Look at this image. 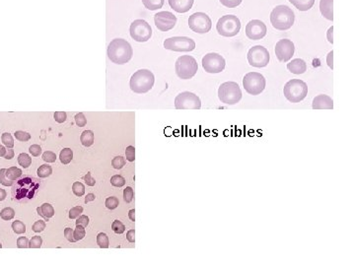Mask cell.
<instances>
[{"instance_id": "34", "label": "cell", "mask_w": 355, "mask_h": 266, "mask_svg": "<svg viewBox=\"0 0 355 266\" xmlns=\"http://www.w3.org/2000/svg\"><path fill=\"white\" fill-rule=\"evenodd\" d=\"M12 229L15 234L21 235L26 232V225L21 221H14L12 223Z\"/></svg>"}, {"instance_id": "40", "label": "cell", "mask_w": 355, "mask_h": 266, "mask_svg": "<svg viewBox=\"0 0 355 266\" xmlns=\"http://www.w3.org/2000/svg\"><path fill=\"white\" fill-rule=\"evenodd\" d=\"M43 245V240L39 236H33L29 241L30 249H39Z\"/></svg>"}, {"instance_id": "41", "label": "cell", "mask_w": 355, "mask_h": 266, "mask_svg": "<svg viewBox=\"0 0 355 266\" xmlns=\"http://www.w3.org/2000/svg\"><path fill=\"white\" fill-rule=\"evenodd\" d=\"M5 172H6V169L0 170V183L3 184L4 187H11V185H13L14 181L7 178L6 175H5Z\"/></svg>"}, {"instance_id": "29", "label": "cell", "mask_w": 355, "mask_h": 266, "mask_svg": "<svg viewBox=\"0 0 355 266\" xmlns=\"http://www.w3.org/2000/svg\"><path fill=\"white\" fill-rule=\"evenodd\" d=\"M18 163L22 168L28 169L32 164V158L26 153H21L18 156Z\"/></svg>"}, {"instance_id": "32", "label": "cell", "mask_w": 355, "mask_h": 266, "mask_svg": "<svg viewBox=\"0 0 355 266\" xmlns=\"http://www.w3.org/2000/svg\"><path fill=\"white\" fill-rule=\"evenodd\" d=\"M97 244L101 249H108L110 246V241L109 237L105 233H100L97 236Z\"/></svg>"}, {"instance_id": "21", "label": "cell", "mask_w": 355, "mask_h": 266, "mask_svg": "<svg viewBox=\"0 0 355 266\" xmlns=\"http://www.w3.org/2000/svg\"><path fill=\"white\" fill-rule=\"evenodd\" d=\"M287 69L291 73L303 74L307 71V63L301 59H292L289 63H287Z\"/></svg>"}, {"instance_id": "4", "label": "cell", "mask_w": 355, "mask_h": 266, "mask_svg": "<svg viewBox=\"0 0 355 266\" xmlns=\"http://www.w3.org/2000/svg\"><path fill=\"white\" fill-rule=\"evenodd\" d=\"M155 77L148 69H140L134 72L130 81V86L135 94H145L153 88Z\"/></svg>"}, {"instance_id": "24", "label": "cell", "mask_w": 355, "mask_h": 266, "mask_svg": "<svg viewBox=\"0 0 355 266\" xmlns=\"http://www.w3.org/2000/svg\"><path fill=\"white\" fill-rule=\"evenodd\" d=\"M37 211H38V214L44 217L45 220H48L55 215V209L49 203H44L42 206L38 207Z\"/></svg>"}, {"instance_id": "6", "label": "cell", "mask_w": 355, "mask_h": 266, "mask_svg": "<svg viewBox=\"0 0 355 266\" xmlns=\"http://www.w3.org/2000/svg\"><path fill=\"white\" fill-rule=\"evenodd\" d=\"M218 98L221 103L233 105L241 101L242 91L236 82H225L218 89Z\"/></svg>"}, {"instance_id": "16", "label": "cell", "mask_w": 355, "mask_h": 266, "mask_svg": "<svg viewBox=\"0 0 355 266\" xmlns=\"http://www.w3.org/2000/svg\"><path fill=\"white\" fill-rule=\"evenodd\" d=\"M274 51L276 58L281 62H287L294 56L295 45L292 43V41L288 39H283L276 43Z\"/></svg>"}, {"instance_id": "53", "label": "cell", "mask_w": 355, "mask_h": 266, "mask_svg": "<svg viewBox=\"0 0 355 266\" xmlns=\"http://www.w3.org/2000/svg\"><path fill=\"white\" fill-rule=\"evenodd\" d=\"M54 118H55V120H56L57 122H59V123H63V122L66 120V118H67V115H66V113H64V112H57V113H55Z\"/></svg>"}, {"instance_id": "9", "label": "cell", "mask_w": 355, "mask_h": 266, "mask_svg": "<svg viewBox=\"0 0 355 266\" xmlns=\"http://www.w3.org/2000/svg\"><path fill=\"white\" fill-rule=\"evenodd\" d=\"M265 76L259 72H249L243 79V86L246 92L252 96L260 95L266 88Z\"/></svg>"}, {"instance_id": "20", "label": "cell", "mask_w": 355, "mask_h": 266, "mask_svg": "<svg viewBox=\"0 0 355 266\" xmlns=\"http://www.w3.org/2000/svg\"><path fill=\"white\" fill-rule=\"evenodd\" d=\"M170 7L178 13H186L192 8L194 0H168Z\"/></svg>"}, {"instance_id": "51", "label": "cell", "mask_w": 355, "mask_h": 266, "mask_svg": "<svg viewBox=\"0 0 355 266\" xmlns=\"http://www.w3.org/2000/svg\"><path fill=\"white\" fill-rule=\"evenodd\" d=\"M17 247L19 249H27V248H29V240L26 236H20L17 240Z\"/></svg>"}, {"instance_id": "22", "label": "cell", "mask_w": 355, "mask_h": 266, "mask_svg": "<svg viewBox=\"0 0 355 266\" xmlns=\"http://www.w3.org/2000/svg\"><path fill=\"white\" fill-rule=\"evenodd\" d=\"M320 11L325 19L334 21V0H320Z\"/></svg>"}, {"instance_id": "62", "label": "cell", "mask_w": 355, "mask_h": 266, "mask_svg": "<svg viewBox=\"0 0 355 266\" xmlns=\"http://www.w3.org/2000/svg\"><path fill=\"white\" fill-rule=\"evenodd\" d=\"M134 213H135V210H134V209L130 210V212H129V217H130V219L133 222L135 221V214H134Z\"/></svg>"}, {"instance_id": "45", "label": "cell", "mask_w": 355, "mask_h": 266, "mask_svg": "<svg viewBox=\"0 0 355 266\" xmlns=\"http://www.w3.org/2000/svg\"><path fill=\"white\" fill-rule=\"evenodd\" d=\"M82 213H83V207H73L69 211V218L70 219H77Z\"/></svg>"}, {"instance_id": "61", "label": "cell", "mask_w": 355, "mask_h": 266, "mask_svg": "<svg viewBox=\"0 0 355 266\" xmlns=\"http://www.w3.org/2000/svg\"><path fill=\"white\" fill-rule=\"evenodd\" d=\"M6 196H7L6 192H5L4 190L0 189V201H3V200L6 198Z\"/></svg>"}, {"instance_id": "54", "label": "cell", "mask_w": 355, "mask_h": 266, "mask_svg": "<svg viewBox=\"0 0 355 266\" xmlns=\"http://www.w3.org/2000/svg\"><path fill=\"white\" fill-rule=\"evenodd\" d=\"M89 224V217L86 216V215H80L78 218H77V221H76V226H82V227H87Z\"/></svg>"}, {"instance_id": "44", "label": "cell", "mask_w": 355, "mask_h": 266, "mask_svg": "<svg viewBox=\"0 0 355 266\" xmlns=\"http://www.w3.org/2000/svg\"><path fill=\"white\" fill-rule=\"evenodd\" d=\"M222 5L227 8H235L239 6L243 0H219Z\"/></svg>"}, {"instance_id": "43", "label": "cell", "mask_w": 355, "mask_h": 266, "mask_svg": "<svg viewBox=\"0 0 355 266\" xmlns=\"http://www.w3.org/2000/svg\"><path fill=\"white\" fill-rule=\"evenodd\" d=\"M15 138L19 141H22V142H26V141H29L31 139V134L28 132H25V131H16L14 133Z\"/></svg>"}, {"instance_id": "64", "label": "cell", "mask_w": 355, "mask_h": 266, "mask_svg": "<svg viewBox=\"0 0 355 266\" xmlns=\"http://www.w3.org/2000/svg\"><path fill=\"white\" fill-rule=\"evenodd\" d=\"M1 248H2V245H1V244H0V249H1Z\"/></svg>"}, {"instance_id": "59", "label": "cell", "mask_w": 355, "mask_h": 266, "mask_svg": "<svg viewBox=\"0 0 355 266\" xmlns=\"http://www.w3.org/2000/svg\"><path fill=\"white\" fill-rule=\"evenodd\" d=\"M333 55H334V51L332 50L328 55H327V59H326V62L328 64V66L333 69L334 68V65H333Z\"/></svg>"}, {"instance_id": "52", "label": "cell", "mask_w": 355, "mask_h": 266, "mask_svg": "<svg viewBox=\"0 0 355 266\" xmlns=\"http://www.w3.org/2000/svg\"><path fill=\"white\" fill-rule=\"evenodd\" d=\"M29 152L34 157H39L42 154V148L38 144H34L29 148Z\"/></svg>"}, {"instance_id": "3", "label": "cell", "mask_w": 355, "mask_h": 266, "mask_svg": "<svg viewBox=\"0 0 355 266\" xmlns=\"http://www.w3.org/2000/svg\"><path fill=\"white\" fill-rule=\"evenodd\" d=\"M295 22V14L287 5H278L270 13V23L274 29L289 30Z\"/></svg>"}, {"instance_id": "2", "label": "cell", "mask_w": 355, "mask_h": 266, "mask_svg": "<svg viewBox=\"0 0 355 266\" xmlns=\"http://www.w3.org/2000/svg\"><path fill=\"white\" fill-rule=\"evenodd\" d=\"M40 188L39 180L37 178L31 177H24L18 178L16 183H13L12 188V196L13 199L19 202H27L30 199H33L37 194Z\"/></svg>"}, {"instance_id": "11", "label": "cell", "mask_w": 355, "mask_h": 266, "mask_svg": "<svg viewBox=\"0 0 355 266\" xmlns=\"http://www.w3.org/2000/svg\"><path fill=\"white\" fill-rule=\"evenodd\" d=\"M164 47L178 52H190L195 48V42L189 37H172L164 41Z\"/></svg>"}, {"instance_id": "13", "label": "cell", "mask_w": 355, "mask_h": 266, "mask_svg": "<svg viewBox=\"0 0 355 266\" xmlns=\"http://www.w3.org/2000/svg\"><path fill=\"white\" fill-rule=\"evenodd\" d=\"M175 108L177 110H200L201 101L194 93L186 91L180 93L176 97Z\"/></svg>"}, {"instance_id": "42", "label": "cell", "mask_w": 355, "mask_h": 266, "mask_svg": "<svg viewBox=\"0 0 355 266\" xmlns=\"http://www.w3.org/2000/svg\"><path fill=\"white\" fill-rule=\"evenodd\" d=\"M112 230L116 233V234H122L125 231V226L118 220L113 222L112 224Z\"/></svg>"}, {"instance_id": "35", "label": "cell", "mask_w": 355, "mask_h": 266, "mask_svg": "<svg viewBox=\"0 0 355 266\" xmlns=\"http://www.w3.org/2000/svg\"><path fill=\"white\" fill-rule=\"evenodd\" d=\"M1 140L3 142V144L7 148L14 147V140L13 137L10 133H3L1 136Z\"/></svg>"}, {"instance_id": "25", "label": "cell", "mask_w": 355, "mask_h": 266, "mask_svg": "<svg viewBox=\"0 0 355 266\" xmlns=\"http://www.w3.org/2000/svg\"><path fill=\"white\" fill-rule=\"evenodd\" d=\"M80 141L83 146L90 147L94 144V132L92 130H85L80 136Z\"/></svg>"}, {"instance_id": "48", "label": "cell", "mask_w": 355, "mask_h": 266, "mask_svg": "<svg viewBox=\"0 0 355 266\" xmlns=\"http://www.w3.org/2000/svg\"><path fill=\"white\" fill-rule=\"evenodd\" d=\"M43 160L46 163H55L57 161V155L52 151H45L43 154Z\"/></svg>"}, {"instance_id": "55", "label": "cell", "mask_w": 355, "mask_h": 266, "mask_svg": "<svg viewBox=\"0 0 355 266\" xmlns=\"http://www.w3.org/2000/svg\"><path fill=\"white\" fill-rule=\"evenodd\" d=\"M64 236H65V238H66L68 242H70V243H75V242H76L75 238H74L73 230H72L71 228H66V229L64 230Z\"/></svg>"}, {"instance_id": "37", "label": "cell", "mask_w": 355, "mask_h": 266, "mask_svg": "<svg viewBox=\"0 0 355 266\" xmlns=\"http://www.w3.org/2000/svg\"><path fill=\"white\" fill-rule=\"evenodd\" d=\"M111 184L115 188H122L125 184V179L119 175H116L111 177Z\"/></svg>"}, {"instance_id": "49", "label": "cell", "mask_w": 355, "mask_h": 266, "mask_svg": "<svg viewBox=\"0 0 355 266\" xmlns=\"http://www.w3.org/2000/svg\"><path fill=\"white\" fill-rule=\"evenodd\" d=\"M125 157L129 162H134L135 160V148L133 146H128L125 150Z\"/></svg>"}, {"instance_id": "50", "label": "cell", "mask_w": 355, "mask_h": 266, "mask_svg": "<svg viewBox=\"0 0 355 266\" xmlns=\"http://www.w3.org/2000/svg\"><path fill=\"white\" fill-rule=\"evenodd\" d=\"M45 222L43 221V220H39V221L36 222L34 225H33V227H32V229H33V231L35 232V233H41V232H43L44 231V229H45Z\"/></svg>"}, {"instance_id": "36", "label": "cell", "mask_w": 355, "mask_h": 266, "mask_svg": "<svg viewBox=\"0 0 355 266\" xmlns=\"http://www.w3.org/2000/svg\"><path fill=\"white\" fill-rule=\"evenodd\" d=\"M85 235H86V231H85V228L82 227V226H76V229L73 231V236L75 241H81L85 237Z\"/></svg>"}, {"instance_id": "23", "label": "cell", "mask_w": 355, "mask_h": 266, "mask_svg": "<svg viewBox=\"0 0 355 266\" xmlns=\"http://www.w3.org/2000/svg\"><path fill=\"white\" fill-rule=\"evenodd\" d=\"M300 11H308L313 7L315 0H288Z\"/></svg>"}, {"instance_id": "33", "label": "cell", "mask_w": 355, "mask_h": 266, "mask_svg": "<svg viewBox=\"0 0 355 266\" xmlns=\"http://www.w3.org/2000/svg\"><path fill=\"white\" fill-rule=\"evenodd\" d=\"M72 192L76 196H83L85 194V187L82 182L76 181L72 185Z\"/></svg>"}, {"instance_id": "27", "label": "cell", "mask_w": 355, "mask_h": 266, "mask_svg": "<svg viewBox=\"0 0 355 266\" xmlns=\"http://www.w3.org/2000/svg\"><path fill=\"white\" fill-rule=\"evenodd\" d=\"M59 159L60 162L63 165H67L72 161L73 159V152L70 148H63V150H61L60 154H59Z\"/></svg>"}, {"instance_id": "18", "label": "cell", "mask_w": 355, "mask_h": 266, "mask_svg": "<svg viewBox=\"0 0 355 266\" xmlns=\"http://www.w3.org/2000/svg\"><path fill=\"white\" fill-rule=\"evenodd\" d=\"M267 28L261 20H251L246 26V36L252 41H260L266 37Z\"/></svg>"}, {"instance_id": "58", "label": "cell", "mask_w": 355, "mask_h": 266, "mask_svg": "<svg viewBox=\"0 0 355 266\" xmlns=\"http://www.w3.org/2000/svg\"><path fill=\"white\" fill-rule=\"evenodd\" d=\"M4 158L6 160H11L14 158V150L12 148H9L8 150H6V154L4 156Z\"/></svg>"}, {"instance_id": "63", "label": "cell", "mask_w": 355, "mask_h": 266, "mask_svg": "<svg viewBox=\"0 0 355 266\" xmlns=\"http://www.w3.org/2000/svg\"><path fill=\"white\" fill-rule=\"evenodd\" d=\"M6 154V149L4 146L0 145V157H4Z\"/></svg>"}, {"instance_id": "47", "label": "cell", "mask_w": 355, "mask_h": 266, "mask_svg": "<svg viewBox=\"0 0 355 266\" xmlns=\"http://www.w3.org/2000/svg\"><path fill=\"white\" fill-rule=\"evenodd\" d=\"M74 118H75V122H76L77 126H79V127H83V126H85L86 123H87V119L85 118V116H84L83 113L77 114Z\"/></svg>"}, {"instance_id": "57", "label": "cell", "mask_w": 355, "mask_h": 266, "mask_svg": "<svg viewBox=\"0 0 355 266\" xmlns=\"http://www.w3.org/2000/svg\"><path fill=\"white\" fill-rule=\"evenodd\" d=\"M126 240H128L130 243H134V242H135V231H134V230H130V231L126 233Z\"/></svg>"}, {"instance_id": "30", "label": "cell", "mask_w": 355, "mask_h": 266, "mask_svg": "<svg viewBox=\"0 0 355 266\" xmlns=\"http://www.w3.org/2000/svg\"><path fill=\"white\" fill-rule=\"evenodd\" d=\"M37 173H38V176L41 178H44V177H49L53 174V169L49 165L44 164L38 169Z\"/></svg>"}, {"instance_id": "31", "label": "cell", "mask_w": 355, "mask_h": 266, "mask_svg": "<svg viewBox=\"0 0 355 266\" xmlns=\"http://www.w3.org/2000/svg\"><path fill=\"white\" fill-rule=\"evenodd\" d=\"M15 211L14 209L10 208V207H6L4 209L1 210L0 212V217L5 220V221H10L14 218Z\"/></svg>"}, {"instance_id": "56", "label": "cell", "mask_w": 355, "mask_h": 266, "mask_svg": "<svg viewBox=\"0 0 355 266\" xmlns=\"http://www.w3.org/2000/svg\"><path fill=\"white\" fill-rule=\"evenodd\" d=\"M83 180L85 181V183L88 185V187H94L95 183H96V180L95 178L92 177L91 173H87L84 177H83Z\"/></svg>"}, {"instance_id": "28", "label": "cell", "mask_w": 355, "mask_h": 266, "mask_svg": "<svg viewBox=\"0 0 355 266\" xmlns=\"http://www.w3.org/2000/svg\"><path fill=\"white\" fill-rule=\"evenodd\" d=\"M5 175H6L7 178H9L10 180L15 181V180H17L18 178H20V177H22L23 173H22V170H21V169L16 168V167H11V168H9V169L6 170Z\"/></svg>"}, {"instance_id": "12", "label": "cell", "mask_w": 355, "mask_h": 266, "mask_svg": "<svg viewBox=\"0 0 355 266\" xmlns=\"http://www.w3.org/2000/svg\"><path fill=\"white\" fill-rule=\"evenodd\" d=\"M247 59H248L249 64L252 67L262 68V67H266L268 64L270 56L265 46L255 45L249 49Z\"/></svg>"}, {"instance_id": "26", "label": "cell", "mask_w": 355, "mask_h": 266, "mask_svg": "<svg viewBox=\"0 0 355 266\" xmlns=\"http://www.w3.org/2000/svg\"><path fill=\"white\" fill-rule=\"evenodd\" d=\"M165 0H142L143 5L150 11H155L162 8Z\"/></svg>"}, {"instance_id": "17", "label": "cell", "mask_w": 355, "mask_h": 266, "mask_svg": "<svg viewBox=\"0 0 355 266\" xmlns=\"http://www.w3.org/2000/svg\"><path fill=\"white\" fill-rule=\"evenodd\" d=\"M155 26L161 32H168L177 24V17L169 11H161L154 15Z\"/></svg>"}, {"instance_id": "39", "label": "cell", "mask_w": 355, "mask_h": 266, "mask_svg": "<svg viewBox=\"0 0 355 266\" xmlns=\"http://www.w3.org/2000/svg\"><path fill=\"white\" fill-rule=\"evenodd\" d=\"M105 204H106V207H107L108 209L114 210V209H116V208L118 206L119 201H118V199L117 197L111 196V197H108V198L106 199Z\"/></svg>"}, {"instance_id": "10", "label": "cell", "mask_w": 355, "mask_h": 266, "mask_svg": "<svg viewBox=\"0 0 355 266\" xmlns=\"http://www.w3.org/2000/svg\"><path fill=\"white\" fill-rule=\"evenodd\" d=\"M130 33H131V37L135 42L145 43L151 39L153 31L151 26L145 20L137 19V20H134L132 23Z\"/></svg>"}, {"instance_id": "1", "label": "cell", "mask_w": 355, "mask_h": 266, "mask_svg": "<svg viewBox=\"0 0 355 266\" xmlns=\"http://www.w3.org/2000/svg\"><path fill=\"white\" fill-rule=\"evenodd\" d=\"M107 54L113 63L123 65L133 59V46L123 39H115L108 45Z\"/></svg>"}, {"instance_id": "19", "label": "cell", "mask_w": 355, "mask_h": 266, "mask_svg": "<svg viewBox=\"0 0 355 266\" xmlns=\"http://www.w3.org/2000/svg\"><path fill=\"white\" fill-rule=\"evenodd\" d=\"M312 108L313 110H333L334 101L327 95H318L313 100Z\"/></svg>"}, {"instance_id": "38", "label": "cell", "mask_w": 355, "mask_h": 266, "mask_svg": "<svg viewBox=\"0 0 355 266\" xmlns=\"http://www.w3.org/2000/svg\"><path fill=\"white\" fill-rule=\"evenodd\" d=\"M112 166L116 170H120L125 166V159L121 156H117L112 160Z\"/></svg>"}, {"instance_id": "8", "label": "cell", "mask_w": 355, "mask_h": 266, "mask_svg": "<svg viewBox=\"0 0 355 266\" xmlns=\"http://www.w3.org/2000/svg\"><path fill=\"white\" fill-rule=\"evenodd\" d=\"M216 30L222 37L232 38L239 34L241 30V22L235 15H224L218 20Z\"/></svg>"}, {"instance_id": "60", "label": "cell", "mask_w": 355, "mask_h": 266, "mask_svg": "<svg viewBox=\"0 0 355 266\" xmlns=\"http://www.w3.org/2000/svg\"><path fill=\"white\" fill-rule=\"evenodd\" d=\"M93 200H95V194H93V193L87 194V196L85 198V203H88V202L93 201Z\"/></svg>"}, {"instance_id": "5", "label": "cell", "mask_w": 355, "mask_h": 266, "mask_svg": "<svg viewBox=\"0 0 355 266\" xmlns=\"http://www.w3.org/2000/svg\"><path fill=\"white\" fill-rule=\"evenodd\" d=\"M283 94L290 103H300L308 95V86L300 79H292L285 84Z\"/></svg>"}, {"instance_id": "14", "label": "cell", "mask_w": 355, "mask_h": 266, "mask_svg": "<svg viewBox=\"0 0 355 266\" xmlns=\"http://www.w3.org/2000/svg\"><path fill=\"white\" fill-rule=\"evenodd\" d=\"M189 26L192 32L197 34H207L212 27V21L204 12H195L189 18Z\"/></svg>"}, {"instance_id": "46", "label": "cell", "mask_w": 355, "mask_h": 266, "mask_svg": "<svg viewBox=\"0 0 355 266\" xmlns=\"http://www.w3.org/2000/svg\"><path fill=\"white\" fill-rule=\"evenodd\" d=\"M133 196H134V192H133V188L131 187H128L124 191H123V199L126 203H130L132 202L133 199Z\"/></svg>"}, {"instance_id": "7", "label": "cell", "mask_w": 355, "mask_h": 266, "mask_svg": "<svg viewBox=\"0 0 355 266\" xmlns=\"http://www.w3.org/2000/svg\"><path fill=\"white\" fill-rule=\"evenodd\" d=\"M176 74L180 79L189 80L196 74L198 65L194 58L192 56H182L177 59L175 64Z\"/></svg>"}, {"instance_id": "15", "label": "cell", "mask_w": 355, "mask_h": 266, "mask_svg": "<svg viewBox=\"0 0 355 266\" xmlns=\"http://www.w3.org/2000/svg\"><path fill=\"white\" fill-rule=\"evenodd\" d=\"M202 67L207 73H220L225 69L226 61L219 54L209 52L202 59Z\"/></svg>"}]
</instances>
